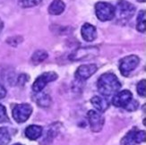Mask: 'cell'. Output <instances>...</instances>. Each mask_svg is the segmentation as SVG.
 Instances as JSON below:
<instances>
[{
  "label": "cell",
  "mask_w": 146,
  "mask_h": 145,
  "mask_svg": "<svg viewBox=\"0 0 146 145\" xmlns=\"http://www.w3.org/2000/svg\"><path fill=\"white\" fill-rule=\"evenodd\" d=\"M97 87L99 92L103 97L114 96L121 88L118 78L112 73H106L99 78Z\"/></svg>",
  "instance_id": "1"
},
{
  "label": "cell",
  "mask_w": 146,
  "mask_h": 145,
  "mask_svg": "<svg viewBox=\"0 0 146 145\" xmlns=\"http://www.w3.org/2000/svg\"><path fill=\"white\" fill-rule=\"evenodd\" d=\"M135 12V5L125 1V0H119L115 7V16L117 21L126 23L134 16Z\"/></svg>",
  "instance_id": "2"
},
{
  "label": "cell",
  "mask_w": 146,
  "mask_h": 145,
  "mask_svg": "<svg viewBox=\"0 0 146 145\" xmlns=\"http://www.w3.org/2000/svg\"><path fill=\"white\" fill-rule=\"evenodd\" d=\"M95 13L100 21H110L115 17V6L107 2H99L95 5Z\"/></svg>",
  "instance_id": "3"
},
{
  "label": "cell",
  "mask_w": 146,
  "mask_h": 145,
  "mask_svg": "<svg viewBox=\"0 0 146 145\" xmlns=\"http://www.w3.org/2000/svg\"><path fill=\"white\" fill-rule=\"evenodd\" d=\"M140 63V58L135 55H130L122 58L119 62V70L122 75L128 76V75L135 70Z\"/></svg>",
  "instance_id": "4"
},
{
  "label": "cell",
  "mask_w": 146,
  "mask_h": 145,
  "mask_svg": "<svg viewBox=\"0 0 146 145\" xmlns=\"http://www.w3.org/2000/svg\"><path fill=\"white\" fill-rule=\"evenodd\" d=\"M33 113V107L30 104H19L13 109L12 115L17 123H24Z\"/></svg>",
  "instance_id": "5"
},
{
  "label": "cell",
  "mask_w": 146,
  "mask_h": 145,
  "mask_svg": "<svg viewBox=\"0 0 146 145\" xmlns=\"http://www.w3.org/2000/svg\"><path fill=\"white\" fill-rule=\"evenodd\" d=\"M58 79V74L55 72L43 73L38 77L33 84V90L34 92H40L49 83Z\"/></svg>",
  "instance_id": "6"
},
{
  "label": "cell",
  "mask_w": 146,
  "mask_h": 145,
  "mask_svg": "<svg viewBox=\"0 0 146 145\" xmlns=\"http://www.w3.org/2000/svg\"><path fill=\"white\" fill-rule=\"evenodd\" d=\"M87 118L89 124H90L91 130L94 133H99L102 130L104 126L105 119L104 117L100 115L96 110H90L87 113Z\"/></svg>",
  "instance_id": "7"
},
{
  "label": "cell",
  "mask_w": 146,
  "mask_h": 145,
  "mask_svg": "<svg viewBox=\"0 0 146 145\" xmlns=\"http://www.w3.org/2000/svg\"><path fill=\"white\" fill-rule=\"evenodd\" d=\"M143 142H145V132L133 129L122 139L121 145H136Z\"/></svg>",
  "instance_id": "8"
},
{
  "label": "cell",
  "mask_w": 146,
  "mask_h": 145,
  "mask_svg": "<svg viewBox=\"0 0 146 145\" xmlns=\"http://www.w3.org/2000/svg\"><path fill=\"white\" fill-rule=\"evenodd\" d=\"M99 50L97 48H82L74 51L70 58L74 61H80V60H85L94 58V56H98Z\"/></svg>",
  "instance_id": "9"
},
{
  "label": "cell",
  "mask_w": 146,
  "mask_h": 145,
  "mask_svg": "<svg viewBox=\"0 0 146 145\" xmlns=\"http://www.w3.org/2000/svg\"><path fill=\"white\" fill-rule=\"evenodd\" d=\"M133 99V94L128 90H124L117 92L113 96L112 104L117 108H125Z\"/></svg>",
  "instance_id": "10"
},
{
  "label": "cell",
  "mask_w": 146,
  "mask_h": 145,
  "mask_svg": "<svg viewBox=\"0 0 146 145\" xmlns=\"http://www.w3.org/2000/svg\"><path fill=\"white\" fill-rule=\"evenodd\" d=\"M97 70H98V67L94 64L82 65L79 66L77 70H76L75 78L78 81H85L96 73Z\"/></svg>",
  "instance_id": "11"
},
{
  "label": "cell",
  "mask_w": 146,
  "mask_h": 145,
  "mask_svg": "<svg viewBox=\"0 0 146 145\" xmlns=\"http://www.w3.org/2000/svg\"><path fill=\"white\" fill-rule=\"evenodd\" d=\"M81 34L85 41H93L97 38V30L93 25L90 23H84L82 26Z\"/></svg>",
  "instance_id": "12"
},
{
  "label": "cell",
  "mask_w": 146,
  "mask_h": 145,
  "mask_svg": "<svg viewBox=\"0 0 146 145\" xmlns=\"http://www.w3.org/2000/svg\"><path fill=\"white\" fill-rule=\"evenodd\" d=\"M42 132H43V129L41 126L33 124V125H29V126L25 129L24 134H25V136H26L29 140L35 141L37 139H39L42 135Z\"/></svg>",
  "instance_id": "13"
},
{
  "label": "cell",
  "mask_w": 146,
  "mask_h": 145,
  "mask_svg": "<svg viewBox=\"0 0 146 145\" xmlns=\"http://www.w3.org/2000/svg\"><path fill=\"white\" fill-rule=\"evenodd\" d=\"M91 102L99 113L105 112L110 107L109 101L104 97L100 96H94L93 98H92Z\"/></svg>",
  "instance_id": "14"
},
{
  "label": "cell",
  "mask_w": 146,
  "mask_h": 145,
  "mask_svg": "<svg viewBox=\"0 0 146 145\" xmlns=\"http://www.w3.org/2000/svg\"><path fill=\"white\" fill-rule=\"evenodd\" d=\"M65 8H66V5L62 0H54L49 5L48 13L52 15H59L64 12Z\"/></svg>",
  "instance_id": "15"
},
{
  "label": "cell",
  "mask_w": 146,
  "mask_h": 145,
  "mask_svg": "<svg viewBox=\"0 0 146 145\" xmlns=\"http://www.w3.org/2000/svg\"><path fill=\"white\" fill-rule=\"evenodd\" d=\"M58 126L56 124H51L48 129V132L45 135V137L43 138V142H41V144H48L50 142H52L54 138L58 135Z\"/></svg>",
  "instance_id": "16"
},
{
  "label": "cell",
  "mask_w": 146,
  "mask_h": 145,
  "mask_svg": "<svg viewBox=\"0 0 146 145\" xmlns=\"http://www.w3.org/2000/svg\"><path fill=\"white\" fill-rule=\"evenodd\" d=\"M48 52L45 51V50H37L33 53V55L31 56V61L33 63H34L35 65L37 64H40V63L43 62L44 60H46L48 58Z\"/></svg>",
  "instance_id": "17"
},
{
  "label": "cell",
  "mask_w": 146,
  "mask_h": 145,
  "mask_svg": "<svg viewBox=\"0 0 146 145\" xmlns=\"http://www.w3.org/2000/svg\"><path fill=\"white\" fill-rule=\"evenodd\" d=\"M136 28L137 30L140 32H144L146 30V18H145V11H140L137 16L136 22Z\"/></svg>",
  "instance_id": "18"
},
{
  "label": "cell",
  "mask_w": 146,
  "mask_h": 145,
  "mask_svg": "<svg viewBox=\"0 0 146 145\" xmlns=\"http://www.w3.org/2000/svg\"><path fill=\"white\" fill-rule=\"evenodd\" d=\"M12 135L6 127H0V145H7L11 142Z\"/></svg>",
  "instance_id": "19"
},
{
  "label": "cell",
  "mask_w": 146,
  "mask_h": 145,
  "mask_svg": "<svg viewBox=\"0 0 146 145\" xmlns=\"http://www.w3.org/2000/svg\"><path fill=\"white\" fill-rule=\"evenodd\" d=\"M41 1L42 0H18V4L23 8H29L38 5Z\"/></svg>",
  "instance_id": "20"
},
{
  "label": "cell",
  "mask_w": 146,
  "mask_h": 145,
  "mask_svg": "<svg viewBox=\"0 0 146 145\" xmlns=\"http://www.w3.org/2000/svg\"><path fill=\"white\" fill-rule=\"evenodd\" d=\"M50 103H51V99L47 94H40V96L37 99V104L40 107H43V108L48 107Z\"/></svg>",
  "instance_id": "21"
},
{
  "label": "cell",
  "mask_w": 146,
  "mask_h": 145,
  "mask_svg": "<svg viewBox=\"0 0 146 145\" xmlns=\"http://www.w3.org/2000/svg\"><path fill=\"white\" fill-rule=\"evenodd\" d=\"M8 121H9V118L7 116V113H6V109L3 105L0 104V124L8 122Z\"/></svg>",
  "instance_id": "22"
},
{
  "label": "cell",
  "mask_w": 146,
  "mask_h": 145,
  "mask_svg": "<svg viewBox=\"0 0 146 145\" xmlns=\"http://www.w3.org/2000/svg\"><path fill=\"white\" fill-rule=\"evenodd\" d=\"M137 92L140 96L145 97L146 95V90H145V80H142L141 81H139L137 84Z\"/></svg>",
  "instance_id": "23"
},
{
  "label": "cell",
  "mask_w": 146,
  "mask_h": 145,
  "mask_svg": "<svg viewBox=\"0 0 146 145\" xmlns=\"http://www.w3.org/2000/svg\"><path fill=\"white\" fill-rule=\"evenodd\" d=\"M138 102L136 101V100H135L134 99H133L131 101L126 105L125 107V109L127 110V111H135L138 109Z\"/></svg>",
  "instance_id": "24"
},
{
  "label": "cell",
  "mask_w": 146,
  "mask_h": 145,
  "mask_svg": "<svg viewBox=\"0 0 146 145\" xmlns=\"http://www.w3.org/2000/svg\"><path fill=\"white\" fill-rule=\"evenodd\" d=\"M5 95H6V90L4 88V86L0 84V99H4Z\"/></svg>",
  "instance_id": "25"
},
{
  "label": "cell",
  "mask_w": 146,
  "mask_h": 145,
  "mask_svg": "<svg viewBox=\"0 0 146 145\" xmlns=\"http://www.w3.org/2000/svg\"><path fill=\"white\" fill-rule=\"evenodd\" d=\"M3 28H4V23H3V22H2L1 19H0V32L2 31Z\"/></svg>",
  "instance_id": "26"
},
{
  "label": "cell",
  "mask_w": 146,
  "mask_h": 145,
  "mask_svg": "<svg viewBox=\"0 0 146 145\" xmlns=\"http://www.w3.org/2000/svg\"><path fill=\"white\" fill-rule=\"evenodd\" d=\"M139 2H145V0H137Z\"/></svg>",
  "instance_id": "27"
},
{
  "label": "cell",
  "mask_w": 146,
  "mask_h": 145,
  "mask_svg": "<svg viewBox=\"0 0 146 145\" xmlns=\"http://www.w3.org/2000/svg\"><path fill=\"white\" fill-rule=\"evenodd\" d=\"M14 145H23V144H21V143H15V144H14Z\"/></svg>",
  "instance_id": "28"
}]
</instances>
